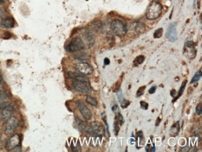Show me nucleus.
<instances>
[{"instance_id":"obj_1","label":"nucleus","mask_w":202,"mask_h":152,"mask_svg":"<svg viewBox=\"0 0 202 152\" xmlns=\"http://www.w3.org/2000/svg\"><path fill=\"white\" fill-rule=\"evenodd\" d=\"M162 12L161 4L157 1H153L146 9V17L148 20H155L161 16Z\"/></svg>"},{"instance_id":"obj_2","label":"nucleus","mask_w":202,"mask_h":152,"mask_svg":"<svg viewBox=\"0 0 202 152\" xmlns=\"http://www.w3.org/2000/svg\"><path fill=\"white\" fill-rule=\"evenodd\" d=\"M111 28L115 34L123 37L127 32V27L125 24L121 20H115L111 23Z\"/></svg>"},{"instance_id":"obj_3","label":"nucleus","mask_w":202,"mask_h":152,"mask_svg":"<svg viewBox=\"0 0 202 152\" xmlns=\"http://www.w3.org/2000/svg\"><path fill=\"white\" fill-rule=\"evenodd\" d=\"M87 133L90 135L102 137L105 134V129L102 124L97 122H94L91 123L88 127Z\"/></svg>"},{"instance_id":"obj_4","label":"nucleus","mask_w":202,"mask_h":152,"mask_svg":"<svg viewBox=\"0 0 202 152\" xmlns=\"http://www.w3.org/2000/svg\"><path fill=\"white\" fill-rule=\"evenodd\" d=\"M72 86L75 91L83 93V94H90L92 92L93 89L91 88L90 83L79 82L74 80L72 83Z\"/></svg>"},{"instance_id":"obj_5","label":"nucleus","mask_w":202,"mask_h":152,"mask_svg":"<svg viewBox=\"0 0 202 152\" xmlns=\"http://www.w3.org/2000/svg\"><path fill=\"white\" fill-rule=\"evenodd\" d=\"M21 137L20 134H15L10 137L7 142L6 148L8 151H14L16 149H21Z\"/></svg>"},{"instance_id":"obj_6","label":"nucleus","mask_w":202,"mask_h":152,"mask_svg":"<svg viewBox=\"0 0 202 152\" xmlns=\"http://www.w3.org/2000/svg\"><path fill=\"white\" fill-rule=\"evenodd\" d=\"M84 47V44L83 41L78 37L74 38L72 39L67 46V50L70 53H76Z\"/></svg>"},{"instance_id":"obj_7","label":"nucleus","mask_w":202,"mask_h":152,"mask_svg":"<svg viewBox=\"0 0 202 152\" xmlns=\"http://www.w3.org/2000/svg\"><path fill=\"white\" fill-rule=\"evenodd\" d=\"M75 69L79 72L85 75L91 74L93 72V68L90 64L86 63H80L75 65Z\"/></svg>"},{"instance_id":"obj_8","label":"nucleus","mask_w":202,"mask_h":152,"mask_svg":"<svg viewBox=\"0 0 202 152\" xmlns=\"http://www.w3.org/2000/svg\"><path fill=\"white\" fill-rule=\"evenodd\" d=\"M76 106H77L78 108L79 109L80 112L81 114V115L83 116V117L85 118V119L86 120H90L91 116H92V114H91V112L90 110V109L81 101L76 102Z\"/></svg>"},{"instance_id":"obj_9","label":"nucleus","mask_w":202,"mask_h":152,"mask_svg":"<svg viewBox=\"0 0 202 152\" xmlns=\"http://www.w3.org/2000/svg\"><path fill=\"white\" fill-rule=\"evenodd\" d=\"M67 76H68V77L69 79L75 80V81L90 83L89 79L86 77L85 75L81 73H77L70 71V72H67Z\"/></svg>"},{"instance_id":"obj_10","label":"nucleus","mask_w":202,"mask_h":152,"mask_svg":"<svg viewBox=\"0 0 202 152\" xmlns=\"http://www.w3.org/2000/svg\"><path fill=\"white\" fill-rule=\"evenodd\" d=\"M177 23H173L169 26L166 32V37L170 42H174L177 39V32L176 31Z\"/></svg>"},{"instance_id":"obj_11","label":"nucleus","mask_w":202,"mask_h":152,"mask_svg":"<svg viewBox=\"0 0 202 152\" xmlns=\"http://www.w3.org/2000/svg\"><path fill=\"white\" fill-rule=\"evenodd\" d=\"M17 118L15 117H9L6 120V131L8 134H10L14 130L17 126Z\"/></svg>"},{"instance_id":"obj_12","label":"nucleus","mask_w":202,"mask_h":152,"mask_svg":"<svg viewBox=\"0 0 202 152\" xmlns=\"http://www.w3.org/2000/svg\"><path fill=\"white\" fill-rule=\"evenodd\" d=\"M14 25V19L10 17H7L3 18L1 22V26L6 29H10L13 27Z\"/></svg>"},{"instance_id":"obj_13","label":"nucleus","mask_w":202,"mask_h":152,"mask_svg":"<svg viewBox=\"0 0 202 152\" xmlns=\"http://www.w3.org/2000/svg\"><path fill=\"white\" fill-rule=\"evenodd\" d=\"M9 104V99L7 94L5 92L1 91L0 92V106L2 108H4L8 106Z\"/></svg>"},{"instance_id":"obj_14","label":"nucleus","mask_w":202,"mask_h":152,"mask_svg":"<svg viewBox=\"0 0 202 152\" xmlns=\"http://www.w3.org/2000/svg\"><path fill=\"white\" fill-rule=\"evenodd\" d=\"M13 109L12 107L8 106L6 107L3 108V110L1 112V118L4 120H7L9 117H11V114L13 113Z\"/></svg>"},{"instance_id":"obj_15","label":"nucleus","mask_w":202,"mask_h":152,"mask_svg":"<svg viewBox=\"0 0 202 152\" xmlns=\"http://www.w3.org/2000/svg\"><path fill=\"white\" fill-rule=\"evenodd\" d=\"M145 27L143 26L142 24L140 23H133L130 26V30L131 32L135 31L136 32H140L141 31H143Z\"/></svg>"},{"instance_id":"obj_16","label":"nucleus","mask_w":202,"mask_h":152,"mask_svg":"<svg viewBox=\"0 0 202 152\" xmlns=\"http://www.w3.org/2000/svg\"><path fill=\"white\" fill-rule=\"evenodd\" d=\"M83 37L86 42L89 43H92L94 41L95 37L93 33L88 30H85L83 32Z\"/></svg>"},{"instance_id":"obj_17","label":"nucleus","mask_w":202,"mask_h":152,"mask_svg":"<svg viewBox=\"0 0 202 152\" xmlns=\"http://www.w3.org/2000/svg\"><path fill=\"white\" fill-rule=\"evenodd\" d=\"M86 102L91 106H97L98 105V102L94 97L88 96L86 98Z\"/></svg>"},{"instance_id":"obj_18","label":"nucleus","mask_w":202,"mask_h":152,"mask_svg":"<svg viewBox=\"0 0 202 152\" xmlns=\"http://www.w3.org/2000/svg\"><path fill=\"white\" fill-rule=\"evenodd\" d=\"M180 130V127H179V122H177L175 124L173 125L171 128L170 134L172 135H177L179 133Z\"/></svg>"},{"instance_id":"obj_19","label":"nucleus","mask_w":202,"mask_h":152,"mask_svg":"<svg viewBox=\"0 0 202 152\" xmlns=\"http://www.w3.org/2000/svg\"><path fill=\"white\" fill-rule=\"evenodd\" d=\"M201 77V69H200L198 71H197V72L195 73V74L194 75L193 78H192V79L191 80L190 84H194L197 81H198Z\"/></svg>"},{"instance_id":"obj_20","label":"nucleus","mask_w":202,"mask_h":152,"mask_svg":"<svg viewBox=\"0 0 202 152\" xmlns=\"http://www.w3.org/2000/svg\"><path fill=\"white\" fill-rule=\"evenodd\" d=\"M187 82V80H185V81H184V82H182V85H181V86H180V89H179V95H178V96L174 99V101H172L173 102H174V101H175L178 98L182 96V94H183V92H184V89H185V88Z\"/></svg>"},{"instance_id":"obj_21","label":"nucleus","mask_w":202,"mask_h":152,"mask_svg":"<svg viewBox=\"0 0 202 152\" xmlns=\"http://www.w3.org/2000/svg\"><path fill=\"white\" fill-rule=\"evenodd\" d=\"M74 58L78 59V60H80V61H85L87 60L88 59V55L86 54L85 53H81L79 54H76L74 56Z\"/></svg>"},{"instance_id":"obj_22","label":"nucleus","mask_w":202,"mask_h":152,"mask_svg":"<svg viewBox=\"0 0 202 152\" xmlns=\"http://www.w3.org/2000/svg\"><path fill=\"white\" fill-rule=\"evenodd\" d=\"M78 126H79V128L80 130H85L87 129L88 123L86 122V121L80 120L78 123Z\"/></svg>"},{"instance_id":"obj_23","label":"nucleus","mask_w":202,"mask_h":152,"mask_svg":"<svg viewBox=\"0 0 202 152\" xmlns=\"http://www.w3.org/2000/svg\"><path fill=\"white\" fill-rule=\"evenodd\" d=\"M163 34V29L162 28H160V29L157 30L154 33V37L156 38V39H159V38H161Z\"/></svg>"},{"instance_id":"obj_24","label":"nucleus","mask_w":202,"mask_h":152,"mask_svg":"<svg viewBox=\"0 0 202 152\" xmlns=\"http://www.w3.org/2000/svg\"><path fill=\"white\" fill-rule=\"evenodd\" d=\"M144 59H145V58H144V56H137V58L135 59V60H134V63H135L136 65L141 64L144 61Z\"/></svg>"},{"instance_id":"obj_25","label":"nucleus","mask_w":202,"mask_h":152,"mask_svg":"<svg viewBox=\"0 0 202 152\" xmlns=\"http://www.w3.org/2000/svg\"><path fill=\"white\" fill-rule=\"evenodd\" d=\"M91 26H92V28L95 31H98L101 27H102V23H101L100 21H96L92 24Z\"/></svg>"},{"instance_id":"obj_26","label":"nucleus","mask_w":202,"mask_h":152,"mask_svg":"<svg viewBox=\"0 0 202 152\" xmlns=\"http://www.w3.org/2000/svg\"><path fill=\"white\" fill-rule=\"evenodd\" d=\"M146 86H145V85H144V86H142V87H139V88L138 89L137 91V94H136L137 97H141V96H142V95H143L144 93V91H145V89H146Z\"/></svg>"},{"instance_id":"obj_27","label":"nucleus","mask_w":202,"mask_h":152,"mask_svg":"<svg viewBox=\"0 0 202 152\" xmlns=\"http://www.w3.org/2000/svg\"><path fill=\"white\" fill-rule=\"evenodd\" d=\"M118 122L117 121L115 120L114 123V133L116 135H118V132L119 131V127L118 125Z\"/></svg>"},{"instance_id":"obj_28","label":"nucleus","mask_w":202,"mask_h":152,"mask_svg":"<svg viewBox=\"0 0 202 152\" xmlns=\"http://www.w3.org/2000/svg\"><path fill=\"white\" fill-rule=\"evenodd\" d=\"M117 96H118V98L119 99V102H121L122 101H123V100L124 99V97H123V94L122 91L120 89H118V91L117 92Z\"/></svg>"},{"instance_id":"obj_29","label":"nucleus","mask_w":202,"mask_h":152,"mask_svg":"<svg viewBox=\"0 0 202 152\" xmlns=\"http://www.w3.org/2000/svg\"><path fill=\"white\" fill-rule=\"evenodd\" d=\"M120 103H121V107L123 108H125L129 106V104H130V102H129L128 101H126V99H124L123 101H122L121 102H120Z\"/></svg>"},{"instance_id":"obj_30","label":"nucleus","mask_w":202,"mask_h":152,"mask_svg":"<svg viewBox=\"0 0 202 152\" xmlns=\"http://www.w3.org/2000/svg\"><path fill=\"white\" fill-rule=\"evenodd\" d=\"M196 113L198 115H201L202 110H201V104L200 103L196 107Z\"/></svg>"},{"instance_id":"obj_31","label":"nucleus","mask_w":202,"mask_h":152,"mask_svg":"<svg viewBox=\"0 0 202 152\" xmlns=\"http://www.w3.org/2000/svg\"><path fill=\"white\" fill-rule=\"evenodd\" d=\"M140 104H141V107L142 108H143L144 110H147V109L148 108V107H149V105H148V103L146 102H144V101H141L140 102Z\"/></svg>"},{"instance_id":"obj_32","label":"nucleus","mask_w":202,"mask_h":152,"mask_svg":"<svg viewBox=\"0 0 202 152\" xmlns=\"http://www.w3.org/2000/svg\"><path fill=\"white\" fill-rule=\"evenodd\" d=\"M6 15V11L4 9L0 8V18H3Z\"/></svg>"},{"instance_id":"obj_33","label":"nucleus","mask_w":202,"mask_h":152,"mask_svg":"<svg viewBox=\"0 0 202 152\" xmlns=\"http://www.w3.org/2000/svg\"><path fill=\"white\" fill-rule=\"evenodd\" d=\"M156 89H157V86L155 85H153L152 87H151L149 90V93L150 94H152L154 93H155L156 91Z\"/></svg>"},{"instance_id":"obj_34","label":"nucleus","mask_w":202,"mask_h":152,"mask_svg":"<svg viewBox=\"0 0 202 152\" xmlns=\"http://www.w3.org/2000/svg\"><path fill=\"white\" fill-rule=\"evenodd\" d=\"M109 63H110L109 59L108 58H105L104 60V64L105 65H108V64H109Z\"/></svg>"},{"instance_id":"obj_35","label":"nucleus","mask_w":202,"mask_h":152,"mask_svg":"<svg viewBox=\"0 0 202 152\" xmlns=\"http://www.w3.org/2000/svg\"><path fill=\"white\" fill-rule=\"evenodd\" d=\"M161 118H157V121H156V126H158L159 125V123H161Z\"/></svg>"},{"instance_id":"obj_36","label":"nucleus","mask_w":202,"mask_h":152,"mask_svg":"<svg viewBox=\"0 0 202 152\" xmlns=\"http://www.w3.org/2000/svg\"><path fill=\"white\" fill-rule=\"evenodd\" d=\"M170 94H171V96L172 97H174L175 96V89H172V91L170 92Z\"/></svg>"},{"instance_id":"obj_37","label":"nucleus","mask_w":202,"mask_h":152,"mask_svg":"<svg viewBox=\"0 0 202 152\" xmlns=\"http://www.w3.org/2000/svg\"><path fill=\"white\" fill-rule=\"evenodd\" d=\"M4 3V0H0V4H2Z\"/></svg>"},{"instance_id":"obj_38","label":"nucleus","mask_w":202,"mask_h":152,"mask_svg":"<svg viewBox=\"0 0 202 152\" xmlns=\"http://www.w3.org/2000/svg\"><path fill=\"white\" fill-rule=\"evenodd\" d=\"M0 112H1V111H0Z\"/></svg>"}]
</instances>
